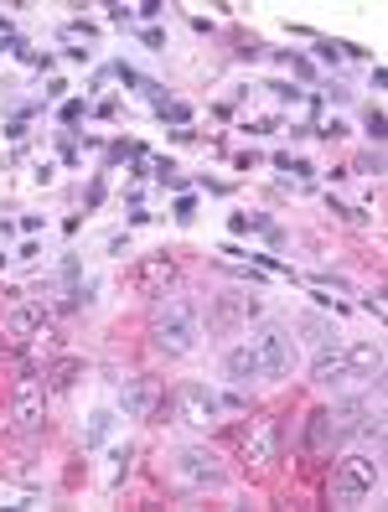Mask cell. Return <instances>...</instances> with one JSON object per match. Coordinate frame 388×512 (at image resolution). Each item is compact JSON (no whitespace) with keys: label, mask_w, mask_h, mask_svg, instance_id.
Returning <instances> with one entry per match:
<instances>
[{"label":"cell","mask_w":388,"mask_h":512,"mask_svg":"<svg viewBox=\"0 0 388 512\" xmlns=\"http://www.w3.org/2000/svg\"><path fill=\"white\" fill-rule=\"evenodd\" d=\"M176 275H182V264H176L171 254H151V259H140V264H135L130 290H135L140 300H161V295L176 285Z\"/></svg>","instance_id":"8"},{"label":"cell","mask_w":388,"mask_h":512,"mask_svg":"<svg viewBox=\"0 0 388 512\" xmlns=\"http://www.w3.org/2000/svg\"><path fill=\"white\" fill-rule=\"evenodd\" d=\"M176 419H182L187 430H213L223 419V404L207 383H182L176 388Z\"/></svg>","instance_id":"5"},{"label":"cell","mask_w":388,"mask_h":512,"mask_svg":"<svg viewBox=\"0 0 388 512\" xmlns=\"http://www.w3.org/2000/svg\"><path fill=\"white\" fill-rule=\"evenodd\" d=\"M171 466H176V476H182L187 487H223V481H228L223 461L213 456V450H202V445H182L171 456Z\"/></svg>","instance_id":"7"},{"label":"cell","mask_w":388,"mask_h":512,"mask_svg":"<svg viewBox=\"0 0 388 512\" xmlns=\"http://www.w3.org/2000/svg\"><path fill=\"white\" fill-rule=\"evenodd\" d=\"M383 487V466L378 456H342L337 461V476H332V502L337 507H352V502H363Z\"/></svg>","instance_id":"3"},{"label":"cell","mask_w":388,"mask_h":512,"mask_svg":"<svg viewBox=\"0 0 388 512\" xmlns=\"http://www.w3.org/2000/svg\"><path fill=\"white\" fill-rule=\"evenodd\" d=\"M140 42H145V47H166V32H156V26H145Z\"/></svg>","instance_id":"22"},{"label":"cell","mask_w":388,"mask_h":512,"mask_svg":"<svg viewBox=\"0 0 388 512\" xmlns=\"http://www.w3.org/2000/svg\"><path fill=\"white\" fill-rule=\"evenodd\" d=\"M223 378L233 383V388H249V383H259L264 373H259V357H254V347L249 342H238L228 357H223Z\"/></svg>","instance_id":"12"},{"label":"cell","mask_w":388,"mask_h":512,"mask_svg":"<svg viewBox=\"0 0 388 512\" xmlns=\"http://www.w3.org/2000/svg\"><path fill=\"white\" fill-rule=\"evenodd\" d=\"M368 135H373V145L383 140V114L378 109H368Z\"/></svg>","instance_id":"21"},{"label":"cell","mask_w":388,"mask_h":512,"mask_svg":"<svg viewBox=\"0 0 388 512\" xmlns=\"http://www.w3.org/2000/svg\"><path fill=\"white\" fill-rule=\"evenodd\" d=\"M306 445H311V450H332V445H342V430H337L332 409H316V414H311V425H306Z\"/></svg>","instance_id":"14"},{"label":"cell","mask_w":388,"mask_h":512,"mask_svg":"<svg viewBox=\"0 0 388 512\" xmlns=\"http://www.w3.org/2000/svg\"><path fill=\"white\" fill-rule=\"evenodd\" d=\"M259 311H264L259 295H218L213 316H207V337H238V331H244Z\"/></svg>","instance_id":"6"},{"label":"cell","mask_w":388,"mask_h":512,"mask_svg":"<svg viewBox=\"0 0 388 512\" xmlns=\"http://www.w3.org/2000/svg\"><path fill=\"white\" fill-rule=\"evenodd\" d=\"M192 213H197V202H192V197L176 202V218H182V223H192Z\"/></svg>","instance_id":"23"},{"label":"cell","mask_w":388,"mask_h":512,"mask_svg":"<svg viewBox=\"0 0 388 512\" xmlns=\"http://www.w3.org/2000/svg\"><path fill=\"white\" fill-rule=\"evenodd\" d=\"M37 326H42V306L32 300V306H16V311L6 316V337H26V342H32Z\"/></svg>","instance_id":"16"},{"label":"cell","mask_w":388,"mask_h":512,"mask_svg":"<svg viewBox=\"0 0 388 512\" xmlns=\"http://www.w3.org/2000/svg\"><path fill=\"white\" fill-rule=\"evenodd\" d=\"M78 373H83V363H73V357H63L52 373H47V388H73L78 383Z\"/></svg>","instance_id":"18"},{"label":"cell","mask_w":388,"mask_h":512,"mask_svg":"<svg viewBox=\"0 0 388 512\" xmlns=\"http://www.w3.org/2000/svg\"><path fill=\"white\" fill-rule=\"evenodd\" d=\"M295 331H301V337H311V342H321V347H332L337 337H332V326H326L321 316H301L295 321Z\"/></svg>","instance_id":"17"},{"label":"cell","mask_w":388,"mask_h":512,"mask_svg":"<svg viewBox=\"0 0 388 512\" xmlns=\"http://www.w3.org/2000/svg\"><path fill=\"white\" fill-rule=\"evenodd\" d=\"M0 357H6V337H0Z\"/></svg>","instance_id":"24"},{"label":"cell","mask_w":388,"mask_h":512,"mask_svg":"<svg viewBox=\"0 0 388 512\" xmlns=\"http://www.w3.org/2000/svg\"><path fill=\"white\" fill-rule=\"evenodd\" d=\"M275 450H280V419H254L249 435H244V466H249V471L270 466Z\"/></svg>","instance_id":"10"},{"label":"cell","mask_w":388,"mask_h":512,"mask_svg":"<svg viewBox=\"0 0 388 512\" xmlns=\"http://www.w3.org/2000/svg\"><path fill=\"white\" fill-rule=\"evenodd\" d=\"M342 352H347L357 383H368V378L383 373V342H352V347H342Z\"/></svg>","instance_id":"13"},{"label":"cell","mask_w":388,"mask_h":512,"mask_svg":"<svg viewBox=\"0 0 388 512\" xmlns=\"http://www.w3.org/2000/svg\"><path fill=\"white\" fill-rule=\"evenodd\" d=\"M11 419H16L21 435H42V430H47V378L21 373L16 399H11Z\"/></svg>","instance_id":"4"},{"label":"cell","mask_w":388,"mask_h":512,"mask_svg":"<svg viewBox=\"0 0 388 512\" xmlns=\"http://www.w3.org/2000/svg\"><path fill=\"white\" fill-rule=\"evenodd\" d=\"M109 435H114V409H94L83 425V450H104Z\"/></svg>","instance_id":"15"},{"label":"cell","mask_w":388,"mask_h":512,"mask_svg":"<svg viewBox=\"0 0 388 512\" xmlns=\"http://www.w3.org/2000/svg\"><path fill=\"white\" fill-rule=\"evenodd\" d=\"M363 311H373V316L383 321V290H373V295H363Z\"/></svg>","instance_id":"20"},{"label":"cell","mask_w":388,"mask_h":512,"mask_svg":"<svg viewBox=\"0 0 388 512\" xmlns=\"http://www.w3.org/2000/svg\"><path fill=\"white\" fill-rule=\"evenodd\" d=\"M94 37H99L94 26H63V42H68V47H78V42L88 47V42H94Z\"/></svg>","instance_id":"19"},{"label":"cell","mask_w":388,"mask_h":512,"mask_svg":"<svg viewBox=\"0 0 388 512\" xmlns=\"http://www.w3.org/2000/svg\"><path fill=\"white\" fill-rule=\"evenodd\" d=\"M156 399H161V388L151 383V378H130V383H119V409H125L130 419H145L156 409Z\"/></svg>","instance_id":"11"},{"label":"cell","mask_w":388,"mask_h":512,"mask_svg":"<svg viewBox=\"0 0 388 512\" xmlns=\"http://www.w3.org/2000/svg\"><path fill=\"white\" fill-rule=\"evenodd\" d=\"M254 357H259V373L264 378H290L295 368H301V347H295V331L290 326H259L254 331Z\"/></svg>","instance_id":"2"},{"label":"cell","mask_w":388,"mask_h":512,"mask_svg":"<svg viewBox=\"0 0 388 512\" xmlns=\"http://www.w3.org/2000/svg\"><path fill=\"white\" fill-rule=\"evenodd\" d=\"M311 383H316V388H326V394H347V388L357 383V378H352V363H347V352H342L337 342L316 352V363H311Z\"/></svg>","instance_id":"9"},{"label":"cell","mask_w":388,"mask_h":512,"mask_svg":"<svg viewBox=\"0 0 388 512\" xmlns=\"http://www.w3.org/2000/svg\"><path fill=\"white\" fill-rule=\"evenodd\" d=\"M202 342V306L192 295H161L151 300V347L161 357H187Z\"/></svg>","instance_id":"1"}]
</instances>
